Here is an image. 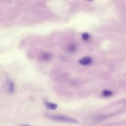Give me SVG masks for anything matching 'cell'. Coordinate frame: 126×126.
<instances>
[{"mask_svg": "<svg viewBox=\"0 0 126 126\" xmlns=\"http://www.w3.org/2000/svg\"><path fill=\"white\" fill-rule=\"evenodd\" d=\"M77 50V46L75 44H70L68 47V51L70 53H73L75 52Z\"/></svg>", "mask_w": 126, "mask_h": 126, "instance_id": "obj_7", "label": "cell"}, {"mask_svg": "<svg viewBox=\"0 0 126 126\" xmlns=\"http://www.w3.org/2000/svg\"><path fill=\"white\" fill-rule=\"evenodd\" d=\"M93 62V59L91 57L87 56L81 58L79 61V63L84 66L89 65L92 64Z\"/></svg>", "mask_w": 126, "mask_h": 126, "instance_id": "obj_2", "label": "cell"}, {"mask_svg": "<svg viewBox=\"0 0 126 126\" xmlns=\"http://www.w3.org/2000/svg\"></svg>", "mask_w": 126, "mask_h": 126, "instance_id": "obj_9", "label": "cell"}, {"mask_svg": "<svg viewBox=\"0 0 126 126\" xmlns=\"http://www.w3.org/2000/svg\"><path fill=\"white\" fill-rule=\"evenodd\" d=\"M49 117L51 119L57 121H60V122H68V123H78V121L74 119L73 118L63 115H50Z\"/></svg>", "mask_w": 126, "mask_h": 126, "instance_id": "obj_1", "label": "cell"}, {"mask_svg": "<svg viewBox=\"0 0 126 126\" xmlns=\"http://www.w3.org/2000/svg\"><path fill=\"white\" fill-rule=\"evenodd\" d=\"M90 37L91 36L88 32H84L82 34V38L85 41H88L90 40Z\"/></svg>", "mask_w": 126, "mask_h": 126, "instance_id": "obj_8", "label": "cell"}, {"mask_svg": "<svg viewBox=\"0 0 126 126\" xmlns=\"http://www.w3.org/2000/svg\"><path fill=\"white\" fill-rule=\"evenodd\" d=\"M113 94V93L109 90H104L102 92V95L103 97H108L111 96Z\"/></svg>", "mask_w": 126, "mask_h": 126, "instance_id": "obj_5", "label": "cell"}, {"mask_svg": "<svg viewBox=\"0 0 126 126\" xmlns=\"http://www.w3.org/2000/svg\"><path fill=\"white\" fill-rule=\"evenodd\" d=\"M51 58V55L49 53L45 52L42 54L41 55V59L44 61H48L50 60Z\"/></svg>", "mask_w": 126, "mask_h": 126, "instance_id": "obj_6", "label": "cell"}, {"mask_svg": "<svg viewBox=\"0 0 126 126\" xmlns=\"http://www.w3.org/2000/svg\"><path fill=\"white\" fill-rule=\"evenodd\" d=\"M46 106L49 108L50 109L52 110H55L58 107V105L56 104L55 103L52 102H49V101H45V102Z\"/></svg>", "mask_w": 126, "mask_h": 126, "instance_id": "obj_4", "label": "cell"}, {"mask_svg": "<svg viewBox=\"0 0 126 126\" xmlns=\"http://www.w3.org/2000/svg\"><path fill=\"white\" fill-rule=\"evenodd\" d=\"M7 88L9 93L13 94L15 92V87L13 82L10 80H9L7 82Z\"/></svg>", "mask_w": 126, "mask_h": 126, "instance_id": "obj_3", "label": "cell"}]
</instances>
